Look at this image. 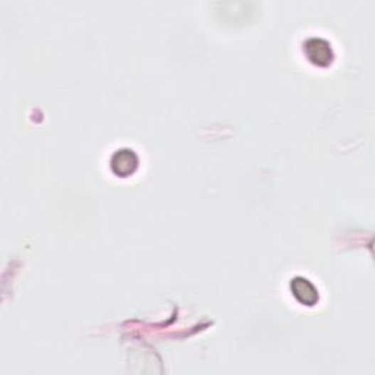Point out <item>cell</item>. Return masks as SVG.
I'll return each mask as SVG.
<instances>
[{
  "label": "cell",
  "instance_id": "obj_1",
  "mask_svg": "<svg viewBox=\"0 0 375 375\" xmlns=\"http://www.w3.org/2000/svg\"><path fill=\"white\" fill-rule=\"evenodd\" d=\"M304 53L307 55L308 60L315 66L326 68L332 65L334 59L333 48L330 43L324 38L312 37L304 43Z\"/></svg>",
  "mask_w": 375,
  "mask_h": 375
},
{
  "label": "cell",
  "instance_id": "obj_2",
  "mask_svg": "<svg viewBox=\"0 0 375 375\" xmlns=\"http://www.w3.org/2000/svg\"><path fill=\"white\" fill-rule=\"evenodd\" d=\"M110 167L120 178H128L138 169V156L130 148H122L116 152L110 160Z\"/></svg>",
  "mask_w": 375,
  "mask_h": 375
},
{
  "label": "cell",
  "instance_id": "obj_3",
  "mask_svg": "<svg viewBox=\"0 0 375 375\" xmlns=\"http://www.w3.org/2000/svg\"><path fill=\"white\" fill-rule=\"evenodd\" d=\"M290 290L297 301L307 307H314L319 299L317 287L305 278H295L290 283Z\"/></svg>",
  "mask_w": 375,
  "mask_h": 375
}]
</instances>
